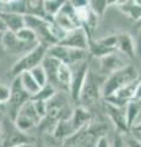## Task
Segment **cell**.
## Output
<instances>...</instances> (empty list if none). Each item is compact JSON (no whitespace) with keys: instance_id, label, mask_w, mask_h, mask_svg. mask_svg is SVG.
Wrapping results in <instances>:
<instances>
[{"instance_id":"31","label":"cell","mask_w":141,"mask_h":147,"mask_svg":"<svg viewBox=\"0 0 141 147\" xmlns=\"http://www.w3.org/2000/svg\"><path fill=\"white\" fill-rule=\"evenodd\" d=\"M128 134L133 137L134 140H136L138 142L141 144V120H139L138 123H135L134 125L129 129Z\"/></svg>"},{"instance_id":"29","label":"cell","mask_w":141,"mask_h":147,"mask_svg":"<svg viewBox=\"0 0 141 147\" xmlns=\"http://www.w3.org/2000/svg\"><path fill=\"white\" fill-rule=\"evenodd\" d=\"M111 147H128V145H126V140H125V134H121V132L115 131L114 136H113V139L111 141Z\"/></svg>"},{"instance_id":"36","label":"cell","mask_w":141,"mask_h":147,"mask_svg":"<svg viewBox=\"0 0 141 147\" xmlns=\"http://www.w3.org/2000/svg\"><path fill=\"white\" fill-rule=\"evenodd\" d=\"M134 100H141V79H140V81L138 82V86H136Z\"/></svg>"},{"instance_id":"33","label":"cell","mask_w":141,"mask_h":147,"mask_svg":"<svg viewBox=\"0 0 141 147\" xmlns=\"http://www.w3.org/2000/svg\"><path fill=\"white\" fill-rule=\"evenodd\" d=\"M135 47H136V55H139V57L141 58V28H139L138 36H136Z\"/></svg>"},{"instance_id":"4","label":"cell","mask_w":141,"mask_h":147,"mask_svg":"<svg viewBox=\"0 0 141 147\" xmlns=\"http://www.w3.org/2000/svg\"><path fill=\"white\" fill-rule=\"evenodd\" d=\"M25 144H33V139L30 134L17 129L13 120L5 114L1 119V134H0V147H16Z\"/></svg>"},{"instance_id":"18","label":"cell","mask_w":141,"mask_h":147,"mask_svg":"<svg viewBox=\"0 0 141 147\" xmlns=\"http://www.w3.org/2000/svg\"><path fill=\"white\" fill-rule=\"evenodd\" d=\"M115 5L125 16H128L130 20L138 22L141 18V5H139L136 0L115 1Z\"/></svg>"},{"instance_id":"14","label":"cell","mask_w":141,"mask_h":147,"mask_svg":"<svg viewBox=\"0 0 141 147\" xmlns=\"http://www.w3.org/2000/svg\"><path fill=\"white\" fill-rule=\"evenodd\" d=\"M59 44L64 45V47H67V48L88 52L90 37H88L87 33H86V31L81 27V28H77V30L67 32V34L64 38V40H63L61 43H59Z\"/></svg>"},{"instance_id":"10","label":"cell","mask_w":141,"mask_h":147,"mask_svg":"<svg viewBox=\"0 0 141 147\" xmlns=\"http://www.w3.org/2000/svg\"><path fill=\"white\" fill-rule=\"evenodd\" d=\"M88 65H90V59L71 66L72 76H71V82H70L67 93H69V97L72 102H79L80 99L81 90H82L84 82L86 79V74L88 71Z\"/></svg>"},{"instance_id":"41","label":"cell","mask_w":141,"mask_h":147,"mask_svg":"<svg viewBox=\"0 0 141 147\" xmlns=\"http://www.w3.org/2000/svg\"><path fill=\"white\" fill-rule=\"evenodd\" d=\"M4 117V114H0V134H1V119Z\"/></svg>"},{"instance_id":"16","label":"cell","mask_w":141,"mask_h":147,"mask_svg":"<svg viewBox=\"0 0 141 147\" xmlns=\"http://www.w3.org/2000/svg\"><path fill=\"white\" fill-rule=\"evenodd\" d=\"M69 120H70L72 129L75 130V132H77L79 130L86 127L93 121V114L91 113L88 109L79 105V107L74 108V110H72L71 115L69 118Z\"/></svg>"},{"instance_id":"20","label":"cell","mask_w":141,"mask_h":147,"mask_svg":"<svg viewBox=\"0 0 141 147\" xmlns=\"http://www.w3.org/2000/svg\"><path fill=\"white\" fill-rule=\"evenodd\" d=\"M17 77H19V80L21 82V86L24 87V90L31 96V98L39 92L40 87L38 86L37 82L34 81V79L32 77V75H31L30 72H24V74H21V75H19Z\"/></svg>"},{"instance_id":"9","label":"cell","mask_w":141,"mask_h":147,"mask_svg":"<svg viewBox=\"0 0 141 147\" xmlns=\"http://www.w3.org/2000/svg\"><path fill=\"white\" fill-rule=\"evenodd\" d=\"M53 21L66 32L81 28V24L79 17H77L76 9L71 4V1H64V5L61 6L60 11L53 17Z\"/></svg>"},{"instance_id":"1","label":"cell","mask_w":141,"mask_h":147,"mask_svg":"<svg viewBox=\"0 0 141 147\" xmlns=\"http://www.w3.org/2000/svg\"><path fill=\"white\" fill-rule=\"evenodd\" d=\"M104 80H106V76H103L96 69L91 67L88 65V71L86 74V79L79 99L81 107L90 110L91 107L97 105L103 99L102 90H103Z\"/></svg>"},{"instance_id":"40","label":"cell","mask_w":141,"mask_h":147,"mask_svg":"<svg viewBox=\"0 0 141 147\" xmlns=\"http://www.w3.org/2000/svg\"><path fill=\"white\" fill-rule=\"evenodd\" d=\"M136 27H138V30H139V28H141V18H140V20H139L138 22H136Z\"/></svg>"},{"instance_id":"39","label":"cell","mask_w":141,"mask_h":147,"mask_svg":"<svg viewBox=\"0 0 141 147\" xmlns=\"http://www.w3.org/2000/svg\"><path fill=\"white\" fill-rule=\"evenodd\" d=\"M136 102L139 103V107H140V117L138 119V121H139V120H141V100H136ZM138 121H136V123H138Z\"/></svg>"},{"instance_id":"38","label":"cell","mask_w":141,"mask_h":147,"mask_svg":"<svg viewBox=\"0 0 141 147\" xmlns=\"http://www.w3.org/2000/svg\"><path fill=\"white\" fill-rule=\"evenodd\" d=\"M16 147H33V144H25V145H20Z\"/></svg>"},{"instance_id":"12","label":"cell","mask_w":141,"mask_h":147,"mask_svg":"<svg viewBox=\"0 0 141 147\" xmlns=\"http://www.w3.org/2000/svg\"><path fill=\"white\" fill-rule=\"evenodd\" d=\"M103 110L108 119L115 126V131L121 132V134H128L129 127L125 118V107H118L103 99Z\"/></svg>"},{"instance_id":"5","label":"cell","mask_w":141,"mask_h":147,"mask_svg":"<svg viewBox=\"0 0 141 147\" xmlns=\"http://www.w3.org/2000/svg\"><path fill=\"white\" fill-rule=\"evenodd\" d=\"M47 49L48 47L42 43L37 44L33 49H31L28 53L19 58L15 64L12 65L10 74L12 77H17L19 75L24 72H30L32 69L39 66L42 64L44 57L47 55Z\"/></svg>"},{"instance_id":"13","label":"cell","mask_w":141,"mask_h":147,"mask_svg":"<svg viewBox=\"0 0 141 147\" xmlns=\"http://www.w3.org/2000/svg\"><path fill=\"white\" fill-rule=\"evenodd\" d=\"M0 44H1V47L5 49L9 54H12V55L21 54V57L25 55L26 53H28L31 49H33L36 47V45H30V44L21 42V40L16 37L15 33L9 32V31H5L1 34Z\"/></svg>"},{"instance_id":"7","label":"cell","mask_w":141,"mask_h":147,"mask_svg":"<svg viewBox=\"0 0 141 147\" xmlns=\"http://www.w3.org/2000/svg\"><path fill=\"white\" fill-rule=\"evenodd\" d=\"M47 54L52 55L55 59H58L60 63L66 64L69 66H74L76 64H80L82 61H86L90 59L88 52L85 50H77L72 48H67L60 44H54L48 47Z\"/></svg>"},{"instance_id":"25","label":"cell","mask_w":141,"mask_h":147,"mask_svg":"<svg viewBox=\"0 0 141 147\" xmlns=\"http://www.w3.org/2000/svg\"><path fill=\"white\" fill-rule=\"evenodd\" d=\"M111 4H114V1H107V0H92V1H88V7L97 17H102Z\"/></svg>"},{"instance_id":"6","label":"cell","mask_w":141,"mask_h":147,"mask_svg":"<svg viewBox=\"0 0 141 147\" xmlns=\"http://www.w3.org/2000/svg\"><path fill=\"white\" fill-rule=\"evenodd\" d=\"M28 100H31V96L21 86L19 77H13L12 84L10 85V98L5 104V115L11 120H15L20 109Z\"/></svg>"},{"instance_id":"34","label":"cell","mask_w":141,"mask_h":147,"mask_svg":"<svg viewBox=\"0 0 141 147\" xmlns=\"http://www.w3.org/2000/svg\"><path fill=\"white\" fill-rule=\"evenodd\" d=\"M96 147H111V141H109L107 136H103L98 140Z\"/></svg>"},{"instance_id":"17","label":"cell","mask_w":141,"mask_h":147,"mask_svg":"<svg viewBox=\"0 0 141 147\" xmlns=\"http://www.w3.org/2000/svg\"><path fill=\"white\" fill-rule=\"evenodd\" d=\"M0 17L3 18L4 25L6 27V31L9 32L16 33L17 31H20L21 28L25 27V15L0 11Z\"/></svg>"},{"instance_id":"8","label":"cell","mask_w":141,"mask_h":147,"mask_svg":"<svg viewBox=\"0 0 141 147\" xmlns=\"http://www.w3.org/2000/svg\"><path fill=\"white\" fill-rule=\"evenodd\" d=\"M13 123H15L17 129H20L21 131L26 132V134H30L33 129L38 127L40 125L42 119L38 115V113L36 112L32 99L28 100V102L20 109V112L16 115Z\"/></svg>"},{"instance_id":"30","label":"cell","mask_w":141,"mask_h":147,"mask_svg":"<svg viewBox=\"0 0 141 147\" xmlns=\"http://www.w3.org/2000/svg\"><path fill=\"white\" fill-rule=\"evenodd\" d=\"M10 98V86L0 81V104H6Z\"/></svg>"},{"instance_id":"21","label":"cell","mask_w":141,"mask_h":147,"mask_svg":"<svg viewBox=\"0 0 141 147\" xmlns=\"http://www.w3.org/2000/svg\"><path fill=\"white\" fill-rule=\"evenodd\" d=\"M139 117H140L139 103L136 102V100H130V102L125 105V118H126V124H128L129 129L138 121Z\"/></svg>"},{"instance_id":"3","label":"cell","mask_w":141,"mask_h":147,"mask_svg":"<svg viewBox=\"0 0 141 147\" xmlns=\"http://www.w3.org/2000/svg\"><path fill=\"white\" fill-rule=\"evenodd\" d=\"M140 77H141V74L138 69L135 67L134 64H129L128 66H125L124 69H121V70L113 72L112 75L107 76L106 80H104L103 90H102L103 99L111 97L118 90H120L121 87L139 80Z\"/></svg>"},{"instance_id":"2","label":"cell","mask_w":141,"mask_h":147,"mask_svg":"<svg viewBox=\"0 0 141 147\" xmlns=\"http://www.w3.org/2000/svg\"><path fill=\"white\" fill-rule=\"evenodd\" d=\"M107 131L108 126L103 121H92L90 125L63 141L60 147H96L98 140L103 136H107Z\"/></svg>"},{"instance_id":"28","label":"cell","mask_w":141,"mask_h":147,"mask_svg":"<svg viewBox=\"0 0 141 147\" xmlns=\"http://www.w3.org/2000/svg\"><path fill=\"white\" fill-rule=\"evenodd\" d=\"M30 74L32 75V77L34 79V81L38 84L39 87H43L48 84V79H47V74H45L44 71V69L42 66H37V67H34L32 69V70L30 71Z\"/></svg>"},{"instance_id":"37","label":"cell","mask_w":141,"mask_h":147,"mask_svg":"<svg viewBox=\"0 0 141 147\" xmlns=\"http://www.w3.org/2000/svg\"><path fill=\"white\" fill-rule=\"evenodd\" d=\"M0 114H5V104H0Z\"/></svg>"},{"instance_id":"42","label":"cell","mask_w":141,"mask_h":147,"mask_svg":"<svg viewBox=\"0 0 141 147\" xmlns=\"http://www.w3.org/2000/svg\"><path fill=\"white\" fill-rule=\"evenodd\" d=\"M140 74H141V71H140Z\"/></svg>"},{"instance_id":"19","label":"cell","mask_w":141,"mask_h":147,"mask_svg":"<svg viewBox=\"0 0 141 147\" xmlns=\"http://www.w3.org/2000/svg\"><path fill=\"white\" fill-rule=\"evenodd\" d=\"M60 61L55 59L52 55L47 54L43 59L40 66L44 69L45 74H47V79H48V84H51L52 86H54L57 88V80H55V76H57V71H58V67L60 65Z\"/></svg>"},{"instance_id":"22","label":"cell","mask_w":141,"mask_h":147,"mask_svg":"<svg viewBox=\"0 0 141 147\" xmlns=\"http://www.w3.org/2000/svg\"><path fill=\"white\" fill-rule=\"evenodd\" d=\"M48 30H49V34H51L54 44L61 43L63 40H64V38L66 37V34H67V32H66L65 30H63L60 26H58L53 20L49 21V24H48Z\"/></svg>"},{"instance_id":"27","label":"cell","mask_w":141,"mask_h":147,"mask_svg":"<svg viewBox=\"0 0 141 147\" xmlns=\"http://www.w3.org/2000/svg\"><path fill=\"white\" fill-rule=\"evenodd\" d=\"M1 4H5V5L0 11L26 15V1H1Z\"/></svg>"},{"instance_id":"26","label":"cell","mask_w":141,"mask_h":147,"mask_svg":"<svg viewBox=\"0 0 141 147\" xmlns=\"http://www.w3.org/2000/svg\"><path fill=\"white\" fill-rule=\"evenodd\" d=\"M58 92V90L55 88L54 86H52L51 84H47L45 86L43 87H40V90L39 92L36 96H33L31 99H33V100H42V102H45L47 103L49 99H51L54 94H55Z\"/></svg>"},{"instance_id":"11","label":"cell","mask_w":141,"mask_h":147,"mask_svg":"<svg viewBox=\"0 0 141 147\" xmlns=\"http://www.w3.org/2000/svg\"><path fill=\"white\" fill-rule=\"evenodd\" d=\"M96 61H98L96 70L106 77L112 75L113 72H115L118 70H121V69H124L125 66H128L130 64L128 59L124 58L118 52H113L111 54L106 55V57L96 59Z\"/></svg>"},{"instance_id":"35","label":"cell","mask_w":141,"mask_h":147,"mask_svg":"<svg viewBox=\"0 0 141 147\" xmlns=\"http://www.w3.org/2000/svg\"><path fill=\"white\" fill-rule=\"evenodd\" d=\"M71 4L74 5L75 9H80V7L87 6L88 1H87V0H74V1H71Z\"/></svg>"},{"instance_id":"15","label":"cell","mask_w":141,"mask_h":147,"mask_svg":"<svg viewBox=\"0 0 141 147\" xmlns=\"http://www.w3.org/2000/svg\"><path fill=\"white\" fill-rule=\"evenodd\" d=\"M117 52L121 54L128 60H133L136 57V47L135 39L128 32L117 33Z\"/></svg>"},{"instance_id":"32","label":"cell","mask_w":141,"mask_h":147,"mask_svg":"<svg viewBox=\"0 0 141 147\" xmlns=\"http://www.w3.org/2000/svg\"><path fill=\"white\" fill-rule=\"evenodd\" d=\"M125 140H126V145H128V147H141L140 142L134 140L129 134H125Z\"/></svg>"},{"instance_id":"23","label":"cell","mask_w":141,"mask_h":147,"mask_svg":"<svg viewBox=\"0 0 141 147\" xmlns=\"http://www.w3.org/2000/svg\"><path fill=\"white\" fill-rule=\"evenodd\" d=\"M63 5H64V1H61V0H45V1H43L45 16L49 20H53V17L60 11Z\"/></svg>"},{"instance_id":"24","label":"cell","mask_w":141,"mask_h":147,"mask_svg":"<svg viewBox=\"0 0 141 147\" xmlns=\"http://www.w3.org/2000/svg\"><path fill=\"white\" fill-rule=\"evenodd\" d=\"M15 34L21 42H24L26 44H30V45L39 44V40L37 38V36L34 34V32L32 30L27 28V27H24V28H21L20 31H17Z\"/></svg>"}]
</instances>
